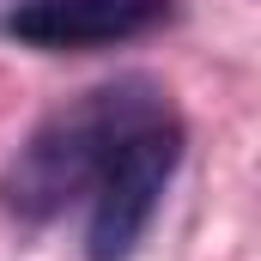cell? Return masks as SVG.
Masks as SVG:
<instances>
[{"instance_id": "1", "label": "cell", "mask_w": 261, "mask_h": 261, "mask_svg": "<svg viewBox=\"0 0 261 261\" xmlns=\"http://www.w3.org/2000/svg\"><path fill=\"white\" fill-rule=\"evenodd\" d=\"M152 110H164V91L152 79H116V85L79 91L55 116H43L37 134L18 146V158L0 176V206L24 225H49L67 200H79L91 189L110 146Z\"/></svg>"}, {"instance_id": "2", "label": "cell", "mask_w": 261, "mask_h": 261, "mask_svg": "<svg viewBox=\"0 0 261 261\" xmlns=\"http://www.w3.org/2000/svg\"><path fill=\"white\" fill-rule=\"evenodd\" d=\"M182 164V122L170 110L140 116L91 176V219H85V255L91 261H128L140 237L158 219V200Z\"/></svg>"}, {"instance_id": "3", "label": "cell", "mask_w": 261, "mask_h": 261, "mask_svg": "<svg viewBox=\"0 0 261 261\" xmlns=\"http://www.w3.org/2000/svg\"><path fill=\"white\" fill-rule=\"evenodd\" d=\"M164 18H170V0H18L0 18V31L31 49L67 55V49H110L146 37Z\"/></svg>"}]
</instances>
